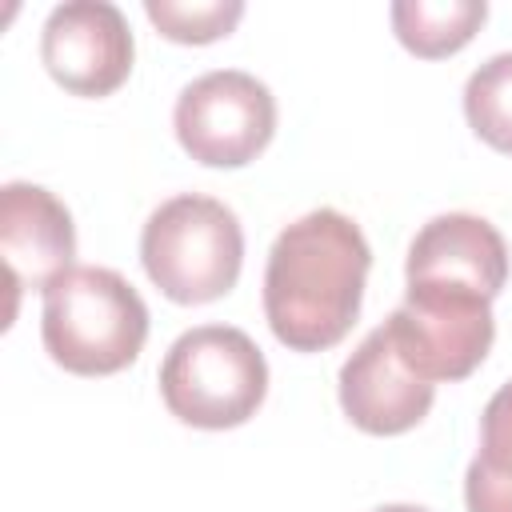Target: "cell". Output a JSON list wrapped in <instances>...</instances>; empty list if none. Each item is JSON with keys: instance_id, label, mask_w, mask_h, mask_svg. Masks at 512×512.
Here are the masks:
<instances>
[{"instance_id": "3957f363", "label": "cell", "mask_w": 512, "mask_h": 512, "mask_svg": "<svg viewBox=\"0 0 512 512\" xmlns=\"http://www.w3.org/2000/svg\"><path fill=\"white\" fill-rule=\"evenodd\" d=\"M140 260L168 300L208 304L232 292L244 264V232L228 204L184 192L148 216L140 232Z\"/></svg>"}, {"instance_id": "30bf717a", "label": "cell", "mask_w": 512, "mask_h": 512, "mask_svg": "<svg viewBox=\"0 0 512 512\" xmlns=\"http://www.w3.org/2000/svg\"><path fill=\"white\" fill-rule=\"evenodd\" d=\"M404 272L408 284H456L492 300L508 280V248L484 216L444 212L416 232Z\"/></svg>"}, {"instance_id": "7a4b0ae2", "label": "cell", "mask_w": 512, "mask_h": 512, "mask_svg": "<svg viewBox=\"0 0 512 512\" xmlns=\"http://www.w3.org/2000/svg\"><path fill=\"white\" fill-rule=\"evenodd\" d=\"M40 336L64 372L112 376L140 356L148 308L120 272L96 264L68 268L44 288Z\"/></svg>"}, {"instance_id": "9a60e30c", "label": "cell", "mask_w": 512, "mask_h": 512, "mask_svg": "<svg viewBox=\"0 0 512 512\" xmlns=\"http://www.w3.org/2000/svg\"><path fill=\"white\" fill-rule=\"evenodd\" d=\"M464 504L468 512H512V476L472 460L464 472Z\"/></svg>"}, {"instance_id": "5b68a950", "label": "cell", "mask_w": 512, "mask_h": 512, "mask_svg": "<svg viewBox=\"0 0 512 512\" xmlns=\"http://www.w3.org/2000/svg\"><path fill=\"white\" fill-rule=\"evenodd\" d=\"M404 364L428 380H464L492 348V300L456 284H408L404 304L384 320Z\"/></svg>"}, {"instance_id": "7c38bea8", "label": "cell", "mask_w": 512, "mask_h": 512, "mask_svg": "<svg viewBox=\"0 0 512 512\" xmlns=\"http://www.w3.org/2000/svg\"><path fill=\"white\" fill-rule=\"evenodd\" d=\"M464 116L496 152L512 156V52L484 60L464 84Z\"/></svg>"}, {"instance_id": "5bb4252c", "label": "cell", "mask_w": 512, "mask_h": 512, "mask_svg": "<svg viewBox=\"0 0 512 512\" xmlns=\"http://www.w3.org/2000/svg\"><path fill=\"white\" fill-rule=\"evenodd\" d=\"M476 460L512 476V380L488 400V408L480 416V452H476Z\"/></svg>"}, {"instance_id": "4fadbf2b", "label": "cell", "mask_w": 512, "mask_h": 512, "mask_svg": "<svg viewBox=\"0 0 512 512\" xmlns=\"http://www.w3.org/2000/svg\"><path fill=\"white\" fill-rule=\"evenodd\" d=\"M148 20L176 44H212L220 36H228L236 28V20L244 16L240 0H204V4H188V0H144Z\"/></svg>"}, {"instance_id": "2e32d148", "label": "cell", "mask_w": 512, "mask_h": 512, "mask_svg": "<svg viewBox=\"0 0 512 512\" xmlns=\"http://www.w3.org/2000/svg\"><path fill=\"white\" fill-rule=\"evenodd\" d=\"M376 512H428V508H420V504H384Z\"/></svg>"}, {"instance_id": "8992f818", "label": "cell", "mask_w": 512, "mask_h": 512, "mask_svg": "<svg viewBox=\"0 0 512 512\" xmlns=\"http://www.w3.org/2000/svg\"><path fill=\"white\" fill-rule=\"evenodd\" d=\"M172 124L192 160L208 168H240L268 148L276 132V100L256 76L220 68L180 92Z\"/></svg>"}, {"instance_id": "277c9868", "label": "cell", "mask_w": 512, "mask_h": 512, "mask_svg": "<svg viewBox=\"0 0 512 512\" xmlns=\"http://www.w3.org/2000/svg\"><path fill=\"white\" fill-rule=\"evenodd\" d=\"M264 392V352L248 332L228 324H200L184 332L160 364V396L168 412L192 428H236L256 416Z\"/></svg>"}, {"instance_id": "6da1fadb", "label": "cell", "mask_w": 512, "mask_h": 512, "mask_svg": "<svg viewBox=\"0 0 512 512\" xmlns=\"http://www.w3.org/2000/svg\"><path fill=\"white\" fill-rule=\"evenodd\" d=\"M372 268L368 240L336 208L292 220L264 268V316L272 336L292 352H324L348 336L360 316Z\"/></svg>"}, {"instance_id": "52a82bcc", "label": "cell", "mask_w": 512, "mask_h": 512, "mask_svg": "<svg viewBox=\"0 0 512 512\" xmlns=\"http://www.w3.org/2000/svg\"><path fill=\"white\" fill-rule=\"evenodd\" d=\"M132 32L116 4L72 0L48 12L40 32V60L48 76L72 96H108L132 72Z\"/></svg>"}, {"instance_id": "8fae6325", "label": "cell", "mask_w": 512, "mask_h": 512, "mask_svg": "<svg viewBox=\"0 0 512 512\" xmlns=\"http://www.w3.org/2000/svg\"><path fill=\"white\" fill-rule=\"evenodd\" d=\"M484 16V0H400L392 4V32L408 52L440 60L460 52L480 32Z\"/></svg>"}, {"instance_id": "ba28073f", "label": "cell", "mask_w": 512, "mask_h": 512, "mask_svg": "<svg viewBox=\"0 0 512 512\" xmlns=\"http://www.w3.org/2000/svg\"><path fill=\"white\" fill-rule=\"evenodd\" d=\"M436 384L420 380L396 352L388 328H372L340 368V408L372 436H400L432 408Z\"/></svg>"}, {"instance_id": "9c48e42d", "label": "cell", "mask_w": 512, "mask_h": 512, "mask_svg": "<svg viewBox=\"0 0 512 512\" xmlns=\"http://www.w3.org/2000/svg\"><path fill=\"white\" fill-rule=\"evenodd\" d=\"M0 256L12 288H48L72 268L76 228L68 208L40 184L0 188Z\"/></svg>"}]
</instances>
